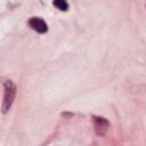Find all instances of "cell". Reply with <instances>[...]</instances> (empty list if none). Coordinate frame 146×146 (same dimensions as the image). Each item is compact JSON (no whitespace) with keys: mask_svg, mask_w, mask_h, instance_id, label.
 <instances>
[{"mask_svg":"<svg viewBox=\"0 0 146 146\" xmlns=\"http://www.w3.org/2000/svg\"><path fill=\"white\" fill-rule=\"evenodd\" d=\"M3 88H5V92H3V100H2V112L7 113L14 103V99L16 96V86L14 84L13 81L8 80V81H5Z\"/></svg>","mask_w":146,"mask_h":146,"instance_id":"obj_1","label":"cell"},{"mask_svg":"<svg viewBox=\"0 0 146 146\" xmlns=\"http://www.w3.org/2000/svg\"><path fill=\"white\" fill-rule=\"evenodd\" d=\"M92 121H94V127H95L96 133L98 136H104L110 128V122L105 117H102V116H94Z\"/></svg>","mask_w":146,"mask_h":146,"instance_id":"obj_2","label":"cell"},{"mask_svg":"<svg viewBox=\"0 0 146 146\" xmlns=\"http://www.w3.org/2000/svg\"><path fill=\"white\" fill-rule=\"evenodd\" d=\"M29 25L36 31L38 33H46L48 31V25L47 23L41 18V17H31L29 21Z\"/></svg>","mask_w":146,"mask_h":146,"instance_id":"obj_3","label":"cell"},{"mask_svg":"<svg viewBox=\"0 0 146 146\" xmlns=\"http://www.w3.org/2000/svg\"><path fill=\"white\" fill-rule=\"evenodd\" d=\"M52 5L55 7H57L59 10H67L68 9V3L64 0H56L52 2Z\"/></svg>","mask_w":146,"mask_h":146,"instance_id":"obj_4","label":"cell"}]
</instances>
